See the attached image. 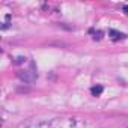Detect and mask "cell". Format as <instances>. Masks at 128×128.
<instances>
[{
    "mask_svg": "<svg viewBox=\"0 0 128 128\" xmlns=\"http://www.w3.org/2000/svg\"><path fill=\"white\" fill-rule=\"evenodd\" d=\"M17 77L24 82V83H33L36 78H38V74L35 71H29V70H23V71H18L17 72Z\"/></svg>",
    "mask_w": 128,
    "mask_h": 128,
    "instance_id": "6da1fadb",
    "label": "cell"
},
{
    "mask_svg": "<svg viewBox=\"0 0 128 128\" xmlns=\"http://www.w3.org/2000/svg\"><path fill=\"white\" fill-rule=\"evenodd\" d=\"M33 128H62V120L60 119H51V120H44L36 124Z\"/></svg>",
    "mask_w": 128,
    "mask_h": 128,
    "instance_id": "7a4b0ae2",
    "label": "cell"
},
{
    "mask_svg": "<svg viewBox=\"0 0 128 128\" xmlns=\"http://www.w3.org/2000/svg\"><path fill=\"white\" fill-rule=\"evenodd\" d=\"M108 35H110V38H112L113 41H120V39H125V38H126L125 33L118 32V30H114V29H110V30H108Z\"/></svg>",
    "mask_w": 128,
    "mask_h": 128,
    "instance_id": "3957f363",
    "label": "cell"
},
{
    "mask_svg": "<svg viewBox=\"0 0 128 128\" xmlns=\"http://www.w3.org/2000/svg\"><path fill=\"white\" fill-rule=\"evenodd\" d=\"M102 90H104V88H102L101 84H96V86L90 88V94H92L94 96H100V95L102 94Z\"/></svg>",
    "mask_w": 128,
    "mask_h": 128,
    "instance_id": "277c9868",
    "label": "cell"
},
{
    "mask_svg": "<svg viewBox=\"0 0 128 128\" xmlns=\"http://www.w3.org/2000/svg\"><path fill=\"white\" fill-rule=\"evenodd\" d=\"M26 62V57H23V56H20V57H15V60H14V63L15 65H21V63H24Z\"/></svg>",
    "mask_w": 128,
    "mask_h": 128,
    "instance_id": "5b68a950",
    "label": "cell"
},
{
    "mask_svg": "<svg viewBox=\"0 0 128 128\" xmlns=\"http://www.w3.org/2000/svg\"><path fill=\"white\" fill-rule=\"evenodd\" d=\"M90 33H94V38H95V39H101V38H102V32H100V30H98V32L90 30Z\"/></svg>",
    "mask_w": 128,
    "mask_h": 128,
    "instance_id": "8992f818",
    "label": "cell"
},
{
    "mask_svg": "<svg viewBox=\"0 0 128 128\" xmlns=\"http://www.w3.org/2000/svg\"><path fill=\"white\" fill-rule=\"evenodd\" d=\"M57 26H59V27H63V29H66V30H72V29H74L72 26H66V24H63V23H59Z\"/></svg>",
    "mask_w": 128,
    "mask_h": 128,
    "instance_id": "52a82bcc",
    "label": "cell"
},
{
    "mask_svg": "<svg viewBox=\"0 0 128 128\" xmlns=\"http://www.w3.org/2000/svg\"><path fill=\"white\" fill-rule=\"evenodd\" d=\"M122 11H124V12H125V14L128 15V5H124V8H122Z\"/></svg>",
    "mask_w": 128,
    "mask_h": 128,
    "instance_id": "ba28073f",
    "label": "cell"
},
{
    "mask_svg": "<svg viewBox=\"0 0 128 128\" xmlns=\"http://www.w3.org/2000/svg\"><path fill=\"white\" fill-rule=\"evenodd\" d=\"M8 27H9V23H5V24L2 26V29H8Z\"/></svg>",
    "mask_w": 128,
    "mask_h": 128,
    "instance_id": "9c48e42d",
    "label": "cell"
}]
</instances>
